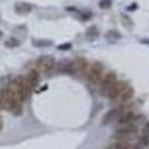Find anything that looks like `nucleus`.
<instances>
[{"label": "nucleus", "mask_w": 149, "mask_h": 149, "mask_svg": "<svg viewBox=\"0 0 149 149\" xmlns=\"http://www.w3.org/2000/svg\"><path fill=\"white\" fill-rule=\"evenodd\" d=\"M22 103H19L14 93H12L10 90V86L9 88H5L2 93H0V107L5 109V110H9L10 113H14V115H19L21 113V110H22Z\"/></svg>", "instance_id": "f257e3e1"}, {"label": "nucleus", "mask_w": 149, "mask_h": 149, "mask_svg": "<svg viewBox=\"0 0 149 149\" xmlns=\"http://www.w3.org/2000/svg\"><path fill=\"white\" fill-rule=\"evenodd\" d=\"M103 74H104V67L100 63H93L91 66H88V69H86V72H85L86 79H88L91 84H98L100 79L103 78Z\"/></svg>", "instance_id": "f03ea898"}, {"label": "nucleus", "mask_w": 149, "mask_h": 149, "mask_svg": "<svg viewBox=\"0 0 149 149\" xmlns=\"http://www.w3.org/2000/svg\"><path fill=\"white\" fill-rule=\"evenodd\" d=\"M55 69V60L51 55H42L36 61V70L40 73H51Z\"/></svg>", "instance_id": "7ed1b4c3"}, {"label": "nucleus", "mask_w": 149, "mask_h": 149, "mask_svg": "<svg viewBox=\"0 0 149 149\" xmlns=\"http://www.w3.org/2000/svg\"><path fill=\"white\" fill-rule=\"evenodd\" d=\"M86 69H88V63H86L85 58H74L72 63L67 64L66 67V72L70 73V74H85Z\"/></svg>", "instance_id": "20e7f679"}, {"label": "nucleus", "mask_w": 149, "mask_h": 149, "mask_svg": "<svg viewBox=\"0 0 149 149\" xmlns=\"http://www.w3.org/2000/svg\"><path fill=\"white\" fill-rule=\"evenodd\" d=\"M127 85H128L127 82H124V81H118V79H116V81L113 82V85H112L110 88L107 90V93L104 94V97L110 98V100H115V98L121 94V91H122L124 88H125Z\"/></svg>", "instance_id": "39448f33"}, {"label": "nucleus", "mask_w": 149, "mask_h": 149, "mask_svg": "<svg viewBox=\"0 0 149 149\" xmlns=\"http://www.w3.org/2000/svg\"><path fill=\"white\" fill-rule=\"evenodd\" d=\"M116 81V74L113 73V72H110V73H104L103 74V78L100 79V90H102V93H103V95L107 93V90L110 88L112 85H113V82Z\"/></svg>", "instance_id": "423d86ee"}, {"label": "nucleus", "mask_w": 149, "mask_h": 149, "mask_svg": "<svg viewBox=\"0 0 149 149\" xmlns=\"http://www.w3.org/2000/svg\"><path fill=\"white\" fill-rule=\"evenodd\" d=\"M136 131H137L136 125H133V124H127V125L121 127V128L115 133V137H116L118 140H127L130 136H133Z\"/></svg>", "instance_id": "0eeeda50"}, {"label": "nucleus", "mask_w": 149, "mask_h": 149, "mask_svg": "<svg viewBox=\"0 0 149 149\" xmlns=\"http://www.w3.org/2000/svg\"><path fill=\"white\" fill-rule=\"evenodd\" d=\"M121 115H122V109H110L107 113L103 116L102 124L103 125H110V124H113V122H118Z\"/></svg>", "instance_id": "6e6552de"}, {"label": "nucleus", "mask_w": 149, "mask_h": 149, "mask_svg": "<svg viewBox=\"0 0 149 149\" xmlns=\"http://www.w3.org/2000/svg\"><path fill=\"white\" fill-rule=\"evenodd\" d=\"M133 95H134V90L131 88L130 85H127L125 88H124L122 91H121V94L115 98L116 102H119V103H127V102H130L131 98H133Z\"/></svg>", "instance_id": "1a4fd4ad"}, {"label": "nucleus", "mask_w": 149, "mask_h": 149, "mask_svg": "<svg viewBox=\"0 0 149 149\" xmlns=\"http://www.w3.org/2000/svg\"><path fill=\"white\" fill-rule=\"evenodd\" d=\"M26 79L30 84V86L33 88V86H36L37 84H39V72L37 70H29V73L26 74Z\"/></svg>", "instance_id": "9d476101"}, {"label": "nucleus", "mask_w": 149, "mask_h": 149, "mask_svg": "<svg viewBox=\"0 0 149 149\" xmlns=\"http://www.w3.org/2000/svg\"><path fill=\"white\" fill-rule=\"evenodd\" d=\"M31 5L30 3H26V2H21V3H17L15 6V10L18 12L19 15H26V14H30L31 12Z\"/></svg>", "instance_id": "9b49d317"}, {"label": "nucleus", "mask_w": 149, "mask_h": 149, "mask_svg": "<svg viewBox=\"0 0 149 149\" xmlns=\"http://www.w3.org/2000/svg\"><path fill=\"white\" fill-rule=\"evenodd\" d=\"M33 45L34 46H37V48H45V46H51L52 45V42L51 40H37V39H34L33 40Z\"/></svg>", "instance_id": "f8f14e48"}, {"label": "nucleus", "mask_w": 149, "mask_h": 149, "mask_svg": "<svg viewBox=\"0 0 149 149\" xmlns=\"http://www.w3.org/2000/svg\"><path fill=\"white\" fill-rule=\"evenodd\" d=\"M6 48H14V46H18L19 45V40L18 39H14V37H12V39H9V40H6Z\"/></svg>", "instance_id": "ddd939ff"}, {"label": "nucleus", "mask_w": 149, "mask_h": 149, "mask_svg": "<svg viewBox=\"0 0 149 149\" xmlns=\"http://www.w3.org/2000/svg\"><path fill=\"white\" fill-rule=\"evenodd\" d=\"M106 36H107V39H119V33L115 31V30L113 31H107Z\"/></svg>", "instance_id": "4468645a"}, {"label": "nucleus", "mask_w": 149, "mask_h": 149, "mask_svg": "<svg viewBox=\"0 0 149 149\" xmlns=\"http://www.w3.org/2000/svg\"><path fill=\"white\" fill-rule=\"evenodd\" d=\"M121 19H122L124 22H125V24H124V26H127L128 29H131V24H133V22H131V19H130V18H128L127 15H122V17H121Z\"/></svg>", "instance_id": "2eb2a0df"}, {"label": "nucleus", "mask_w": 149, "mask_h": 149, "mask_svg": "<svg viewBox=\"0 0 149 149\" xmlns=\"http://www.w3.org/2000/svg\"><path fill=\"white\" fill-rule=\"evenodd\" d=\"M88 36L91 37V39H93V37H95V36H97V29H94V27H91V29L88 30Z\"/></svg>", "instance_id": "dca6fc26"}, {"label": "nucleus", "mask_w": 149, "mask_h": 149, "mask_svg": "<svg viewBox=\"0 0 149 149\" xmlns=\"http://www.w3.org/2000/svg\"><path fill=\"white\" fill-rule=\"evenodd\" d=\"M110 5H112L110 0H102V2H100V8H109Z\"/></svg>", "instance_id": "f3484780"}, {"label": "nucleus", "mask_w": 149, "mask_h": 149, "mask_svg": "<svg viewBox=\"0 0 149 149\" xmlns=\"http://www.w3.org/2000/svg\"><path fill=\"white\" fill-rule=\"evenodd\" d=\"M70 43H63V45H60L58 46V49H60V51H67V49H70Z\"/></svg>", "instance_id": "a211bd4d"}, {"label": "nucleus", "mask_w": 149, "mask_h": 149, "mask_svg": "<svg viewBox=\"0 0 149 149\" xmlns=\"http://www.w3.org/2000/svg\"><path fill=\"white\" fill-rule=\"evenodd\" d=\"M145 134H146V136H149V122H146V124H145Z\"/></svg>", "instance_id": "6ab92c4d"}, {"label": "nucleus", "mask_w": 149, "mask_h": 149, "mask_svg": "<svg viewBox=\"0 0 149 149\" xmlns=\"http://www.w3.org/2000/svg\"><path fill=\"white\" fill-rule=\"evenodd\" d=\"M127 149H139V146H137V145H133V143H130Z\"/></svg>", "instance_id": "aec40b11"}, {"label": "nucleus", "mask_w": 149, "mask_h": 149, "mask_svg": "<svg viewBox=\"0 0 149 149\" xmlns=\"http://www.w3.org/2000/svg\"><path fill=\"white\" fill-rule=\"evenodd\" d=\"M3 130V118H2V115H0V131Z\"/></svg>", "instance_id": "412c9836"}, {"label": "nucleus", "mask_w": 149, "mask_h": 149, "mask_svg": "<svg viewBox=\"0 0 149 149\" xmlns=\"http://www.w3.org/2000/svg\"><path fill=\"white\" fill-rule=\"evenodd\" d=\"M0 36H3V33H2V31H0Z\"/></svg>", "instance_id": "4be33fe9"}]
</instances>
